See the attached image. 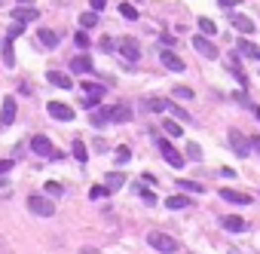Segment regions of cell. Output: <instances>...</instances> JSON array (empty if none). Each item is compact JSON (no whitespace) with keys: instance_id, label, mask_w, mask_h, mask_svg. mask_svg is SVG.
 <instances>
[{"instance_id":"obj_23","label":"cell","mask_w":260,"mask_h":254,"mask_svg":"<svg viewBox=\"0 0 260 254\" xmlns=\"http://www.w3.org/2000/svg\"><path fill=\"white\" fill-rule=\"evenodd\" d=\"M83 92H86V98H104V86L86 80V83H83Z\"/></svg>"},{"instance_id":"obj_7","label":"cell","mask_w":260,"mask_h":254,"mask_svg":"<svg viewBox=\"0 0 260 254\" xmlns=\"http://www.w3.org/2000/svg\"><path fill=\"white\" fill-rule=\"evenodd\" d=\"M159 150H162V156H165V162H168L171 169H181V166H184V153H178V150L171 147L168 141H162V138H159Z\"/></svg>"},{"instance_id":"obj_40","label":"cell","mask_w":260,"mask_h":254,"mask_svg":"<svg viewBox=\"0 0 260 254\" xmlns=\"http://www.w3.org/2000/svg\"><path fill=\"white\" fill-rule=\"evenodd\" d=\"M74 43H77L80 49H86V46H89V37H86V31H80V34H77V37H74Z\"/></svg>"},{"instance_id":"obj_33","label":"cell","mask_w":260,"mask_h":254,"mask_svg":"<svg viewBox=\"0 0 260 254\" xmlns=\"http://www.w3.org/2000/svg\"><path fill=\"white\" fill-rule=\"evenodd\" d=\"M74 156H77V159H80V162H86V159H89V150H86V144H83V141H80V138H77V141H74Z\"/></svg>"},{"instance_id":"obj_4","label":"cell","mask_w":260,"mask_h":254,"mask_svg":"<svg viewBox=\"0 0 260 254\" xmlns=\"http://www.w3.org/2000/svg\"><path fill=\"white\" fill-rule=\"evenodd\" d=\"M230 147H233V153H236L239 159H245V156L251 153V141L242 135L239 129H230Z\"/></svg>"},{"instance_id":"obj_39","label":"cell","mask_w":260,"mask_h":254,"mask_svg":"<svg viewBox=\"0 0 260 254\" xmlns=\"http://www.w3.org/2000/svg\"><path fill=\"white\" fill-rule=\"evenodd\" d=\"M107 193H110L107 187H92V190H89V199H104Z\"/></svg>"},{"instance_id":"obj_48","label":"cell","mask_w":260,"mask_h":254,"mask_svg":"<svg viewBox=\"0 0 260 254\" xmlns=\"http://www.w3.org/2000/svg\"><path fill=\"white\" fill-rule=\"evenodd\" d=\"M254 114H257V120H260V107H257V111H254Z\"/></svg>"},{"instance_id":"obj_19","label":"cell","mask_w":260,"mask_h":254,"mask_svg":"<svg viewBox=\"0 0 260 254\" xmlns=\"http://www.w3.org/2000/svg\"><path fill=\"white\" fill-rule=\"evenodd\" d=\"M46 80H49L52 86H58V89H71V86H74V80H71V77H64L61 70H49Z\"/></svg>"},{"instance_id":"obj_11","label":"cell","mask_w":260,"mask_h":254,"mask_svg":"<svg viewBox=\"0 0 260 254\" xmlns=\"http://www.w3.org/2000/svg\"><path fill=\"white\" fill-rule=\"evenodd\" d=\"M236 52H242V56H245V59H251V62H260V46H254L248 37L236 40Z\"/></svg>"},{"instance_id":"obj_3","label":"cell","mask_w":260,"mask_h":254,"mask_svg":"<svg viewBox=\"0 0 260 254\" xmlns=\"http://www.w3.org/2000/svg\"><path fill=\"white\" fill-rule=\"evenodd\" d=\"M116 52H119L126 62H138V59H141V46H138L135 37H119V40H116Z\"/></svg>"},{"instance_id":"obj_45","label":"cell","mask_w":260,"mask_h":254,"mask_svg":"<svg viewBox=\"0 0 260 254\" xmlns=\"http://www.w3.org/2000/svg\"><path fill=\"white\" fill-rule=\"evenodd\" d=\"M251 150H257V153H260V135H257V138H251Z\"/></svg>"},{"instance_id":"obj_35","label":"cell","mask_w":260,"mask_h":254,"mask_svg":"<svg viewBox=\"0 0 260 254\" xmlns=\"http://www.w3.org/2000/svg\"><path fill=\"white\" fill-rule=\"evenodd\" d=\"M46 193H49V196H61V193H64V187L58 184V181H46Z\"/></svg>"},{"instance_id":"obj_22","label":"cell","mask_w":260,"mask_h":254,"mask_svg":"<svg viewBox=\"0 0 260 254\" xmlns=\"http://www.w3.org/2000/svg\"><path fill=\"white\" fill-rule=\"evenodd\" d=\"M196 25H199V31L205 34V37H214V34H217V25H214L211 19H208V15H199Z\"/></svg>"},{"instance_id":"obj_28","label":"cell","mask_w":260,"mask_h":254,"mask_svg":"<svg viewBox=\"0 0 260 254\" xmlns=\"http://www.w3.org/2000/svg\"><path fill=\"white\" fill-rule=\"evenodd\" d=\"M3 64H6V67H12V64H15V56H12V37H6V40H3Z\"/></svg>"},{"instance_id":"obj_15","label":"cell","mask_w":260,"mask_h":254,"mask_svg":"<svg viewBox=\"0 0 260 254\" xmlns=\"http://www.w3.org/2000/svg\"><path fill=\"white\" fill-rule=\"evenodd\" d=\"M220 224H223V230H230V233H245L248 230V221H242V217H236V214L220 217Z\"/></svg>"},{"instance_id":"obj_38","label":"cell","mask_w":260,"mask_h":254,"mask_svg":"<svg viewBox=\"0 0 260 254\" xmlns=\"http://www.w3.org/2000/svg\"><path fill=\"white\" fill-rule=\"evenodd\" d=\"M22 34H25V25H22V22H12V28H9V37L15 40V37H22Z\"/></svg>"},{"instance_id":"obj_43","label":"cell","mask_w":260,"mask_h":254,"mask_svg":"<svg viewBox=\"0 0 260 254\" xmlns=\"http://www.w3.org/2000/svg\"><path fill=\"white\" fill-rule=\"evenodd\" d=\"M104 6H107V0H92V12H101Z\"/></svg>"},{"instance_id":"obj_21","label":"cell","mask_w":260,"mask_h":254,"mask_svg":"<svg viewBox=\"0 0 260 254\" xmlns=\"http://www.w3.org/2000/svg\"><path fill=\"white\" fill-rule=\"evenodd\" d=\"M165 205H168L171 211H181V208H190V205H193V199H187V196H168Z\"/></svg>"},{"instance_id":"obj_37","label":"cell","mask_w":260,"mask_h":254,"mask_svg":"<svg viewBox=\"0 0 260 254\" xmlns=\"http://www.w3.org/2000/svg\"><path fill=\"white\" fill-rule=\"evenodd\" d=\"M98 46H101L104 52H110V49H116V40H113V37H107V34H104V37L98 40Z\"/></svg>"},{"instance_id":"obj_5","label":"cell","mask_w":260,"mask_h":254,"mask_svg":"<svg viewBox=\"0 0 260 254\" xmlns=\"http://www.w3.org/2000/svg\"><path fill=\"white\" fill-rule=\"evenodd\" d=\"M46 111H49L52 120H61V123H71V120H74V107L64 104V101H49Z\"/></svg>"},{"instance_id":"obj_44","label":"cell","mask_w":260,"mask_h":254,"mask_svg":"<svg viewBox=\"0 0 260 254\" xmlns=\"http://www.w3.org/2000/svg\"><path fill=\"white\" fill-rule=\"evenodd\" d=\"M217 3H220V6H223V9H233V6H236V3H242V0H217Z\"/></svg>"},{"instance_id":"obj_32","label":"cell","mask_w":260,"mask_h":254,"mask_svg":"<svg viewBox=\"0 0 260 254\" xmlns=\"http://www.w3.org/2000/svg\"><path fill=\"white\" fill-rule=\"evenodd\" d=\"M119 15L129 19V22H135V19H138V9H135L132 3H119Z\"/></svg>"},{"instance_id":"obj_13","label":"cell","mask_w":260,"mask_h":254,"mask_svg":"<svg viewBox=\"0 0 260 254\" xmlns=\"http://www.w3.org/2000/svg\"><path fill=\"white\" fill-rule=\"evenodd\" d=\"M220 199H227V202H233V205H248V202H254L248 193H239V190H230V187L220 190Z\"/></svg>"},{"instance_id":"obj_14","label":"cell","mask_w":260,"mask_h":254,"mask_svg":"<svg viewBox=\"0 0 260 254\" xmlns=\"http://www.w3.org/2000/svg\"><path fill=\"white\" fill-rule=\"evenodd\" d=\"M12 19L25 25V22H37V19H40V12L34 9V6H15V9H12Z\"/></svg>"},{"instance_id":"obj_25","label":"cell","mask_w":260,"mask_h":254,"mask_svg":"<svg viewBox=\"0 0 260 254\" xmlns=\"http://www.w3.org/2000/svg\"><path fill=\"white\" fill-rule=\"evenodd\" d=\"M162 129H165V135H171V138H178V135L184 132L178 120H162Z\"/></svg>"},{"instance_id":"obj_46","label":"cell","mask_w":260,"mask_h":254,"mask_svg":"<svg viewBox=\"0 0 260 254\" xmlns=\"http://www.w3.org/2000/svg\"><path fill=\"white\" fill-rule=\"evenodd\" d=\"M15 6H34V0H15Z\"/></svg>"},{"instance_id":"obj_29","label":"cell","mask_w":260,"mask_h":254,"mask_svg":"<svg viewBox=\"0 0 260 254\" xmlns=\"http://www.w3.org/2000/svg\"><path fill=\"white\" fill-rule=\"evenodd\" d=\"M144 107H147V111H153V114H156V111H168V101H162V98H147Z\"/></svg>"},{"instance_id":"obj_30","label":"cell","mask_w":260,"mask_h":254,"mask_svg":"<svg viewBox=\"0 0 260 254\" xmlns=\"http://www.w3.org/2000/svg\"><path fill=\"white\" fill-rule=\"evenodd\" d=\"M98 25V12H83L80 15V28H95Z\"/></svg>"},{"instance_id":"obj_8","label":"cell","mask_w":260,"mask_h":254,"mask_svg":"<svg viewBox=\"0 0 260 254\" xmlns=\"http://www.w3.org/2000/svg\"><path fill=\"white\" fill-rule=\"evenodd\" d=\"M31 150L37 156H49V159H52V153H55V147H52V141L46 135H34L31 138Z\"/></svg>"},{"instance_id":"obj_20","label":"cell","mask_w":260,"mask_h":254,"mask_svg":"<svg viewBox=\"0 0 260 254\" xmlns=\"http://www.w3.org/2000/svg\"><path fill=\"white\" fill-rule=\"evenodd\" d=\"M107 123H110V107H95V111H92V126L104 129Z\"/></svg>"},{"instance_id":"obj_36","label":"cell","mask_w":260,"mask_h":254,"mask_svg":"<svg viewBox=\"0 0 260 254\" xmlns=\"http://www.w3.org/2000/svg\"><path fill=\"white\" fill-rule=\"evenodd\" d=\"M135 193H138V196H141V199H144V202H147V205H153V202H156V196H153V193H150L147 187H135Z\"/></svg>"},{"instance_id":"obj_2","label":"cell","mask_w":260,"mask_h":254,"mask_svg":"<svg viewBox=\"0 0 260 254\" xmlns=\"http://www.w3.org/2000/svg\"><path fill=\"white\" fill-rule=\"evenodd\" d=\"M28 208H31L34 214H40V217H52V214H55V205H52V199H46V196H40V193L28 196Z\"/></svg>"},{"instance_id":"obj_6","label":"cell","mask_w":260,"mask_h":254,"mask_svg":"<svg viewBox=\"0 0 260 254\" xmlns=\"http://www.w3.org/2000/svg\"><path fill=\"white\" fill-rule=\"evenodd\" d=\"M193 49L199 52V56H205V59H217V56H220V52H217V46H214L211 40H208L205 34H199V37H193Z\"/></svg>"},{"instance_id":"obj_42","label":"cell","mask_w":260,"mask_h":254,"mask_svg":"<svg viewBox=\"0 0 260 254\" xmlns=\"http://www.w3.org/2000/svg\"><path fill=\"white\" fill-rule=\"evenodd\" d=\"M12 172V159H0V175H6Z\"/></svg>"},{"instance_id":"obj_34","label":"cell","mask_w":260,"mask_h":254,"mask_svg":"<svg viewBox=\"0 0 260 254\" xmlns=\"http://www.w3.org/2000/svg\"><path fill=\"white\" fill-rule=\"evenodd\" d=\"M171 95H175V98H184V101H190V98H193V89H190V86H175V89H171Z\"/></svg>"},{"instance_id":"obj_1","label":"cell","mask_w":260,"mask_h":254,"mask_svg":"<svg viewBox=\"0 0 260 254\" xmlns=\"http://www.w3.org/2000/svg\"><path fill=\"white\" fill-rule=\"evenodd\" d=\"M147 245H150L153 251H159V254H175V251L181 248L175 236H168V233H162V230H150V233H147Z\"/></svg>"},{"instance_id":"obj_12","label":"cell","mask_w":260,"mask_h":254,"mask_svg":"<svg viewBox=\"0 0 260 254\" xmlns=\"http://www.w3.org/2000/svg\"><path fill=\"white\" fill-rule=\"evenodd\" d=\"M233 28L242 34V37H248V34H254L257 28H254V22L248 19V15H242V12H233Z\"/></svg>"},{"instance_id":"obj_17","label":"cell","mask_w":260,"mask_h":254,"mask_svg":"<svg viewBox=\"0 0 260 254\" xmlns=\"http://www.w3.org/2000/svg\"><path fill=\"white\" fill-rule=\"evenodd\" d=\"M37 40H40V43H43L46 49H55L61 37H58V31H52V28H40V34H37Z\"/></svg>"},{"instance_id":"obj_18","label":"cell","mask_w":260,"mask_h":254,"mask_svg":"<svg viewBox=\"0 0 260 254\" xmlns=\"http://www.w3.org/2000/svg\"><path fill=\"white\" fill-rule=\"evenodd\" d=\"M71 70L74 74H92V59L89 56H74L71 59Z\"/></svg>"},{"instance_id":"obj_9","label":"cell","mask_w":260,"mask_h":254,"mask_svg":"<svg viewBox=\"0 0 260 254\" xmlns=\"http://www.w3.org/2000/svg\"><path fill=\"white\" fill-rule=\"evenodd\" d=\"M159 62H162L168 70H175V74H181V70L187 67V64H184V59L178 56V52H171V49H162V52H159Z\"/></svg>"},{"instance_id":"obj_26","label":"cell","mask_w":260,"mask_h":254,"mask_svg":"<svg viewBox=\"0 0 260 254\" xmlns=\"http://www.w3.org/2000/svg\"><path fill=\"white\" fill-rule=\"evenodd\" d=\"M178 187H181V190H187V193H202V190H205V187L199 184V181H187V178H181V181H178Z\"/></svg>"},{"instance_id":"obj_41","label":"cell","mask_w":260,"mask_h":254,"mask_svg":"<svg viewBox=\"0 0 260 254\" xmlns=\"http://www.w3.org/2000/svg\"><path fill=\"white\" fill-rule=\"evenodd\" d=\"M129 156H132V153H129L126 144H123V147H116V159H119V162H129Z\"/></svg>"},{"instance_id":"obj_10","label":"cell","mask_w":260,"mask_h":254,"mask_svg":"<svg viewBox=\"0 0 260 254\" xmlns=\"http://www.w3.org/2000/svg\"><path fill=\"white\" fill-rule=\"evenodd\" d=\"M12 120H15V98L9 95V98H3V104H0V126H12Z\"/></svg>"},{"instance_id":"obj_31","label":"cell","mask_w":260,"mask_h":254,"mask_svg":"<svg viewBox=\"0 0 260 254\" xmlns=\"http://www.w3.org/2000/svg\"><path fill=\"white\" fill-rule=\"evenodd\" d=\"M187 156L193 159V162H202V147H199V144H193V141H187Z\"/></svg>"},{"instance_id":"obj_16","label":"cell","mask_w":260,"mask_h":254,"mask_svg":"<svg viewBox=\"0 0 260 254\" xmlns=\"http://www.w3.org/2000/svg\"><path fill=\"white\" fill-rule=\"evenodd\" d=\"M135 114H132V107L129 104H113L110 107V123H129Z\"/></svg>"},{"instance_id":"obj_24","label":"cell","mask_w":260,"mask_h":254,"mask_svg":"<svg viewBox=\"0 0 260 254\" xmlns=\"http://www.w3.org/2000/svg\"><path fill=\"white\" fill-rule=\"evenodd\" d=\"M123 184H126V175H119V172H110V175H107V190H110V193L119 190Z\"/></svg>"},{"instance_id":"obj_47","label":"cell","mask_w":260,"mask_h":254,"mask_svg":"<svg viewBox=\"0 0 260 254\" xmlns=\"http://www.w3.org/2000/svg\"><path fill=\"white\" fill-rule=\"evenodd\" d=\"M80 254H98V251H95V248H83Z\"/></svg>"},{"instance_id":"obj_27","label":"cell","mask_w":260,"mask_h":254,"mask_svg":"<svg viewBox=\"0 0 260 254\" xmlns=\"http://www.w3.org/2000/svg\"><path fill=\"white\" fill-rule=\"evenodd\" d=\"M168 111H171V114H175V120H178V123H190V114L184 111V107H181V104H175V101H168Z\"/></svg>"}]
</instances>
